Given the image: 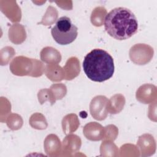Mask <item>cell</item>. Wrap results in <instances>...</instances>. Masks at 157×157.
<instances>
[{
	"label": "cell",
	"mask_w": 157,
	"mask_h": 157,
	"mask_svg": "<svg viewBox=\"0 0 157 157\" xmlns=\"http://www.w3.org/2000/svg\"><path fill=\"white\" fill-rule=\"evenodd\" d=\"M156 90V87L154 85L146 84L143 86H141L138 91H137L136 98L140 102L146 104V97L147 95V101L148 103L152 101L153 99L156 98V93H148L153 90Z\"/></svg>",
	"instance_id": "cell-7"
},
{
	"label": "cell",
	"mask_w": 157,
	"mask_h": 157,
	"mask_svg": "<svg viewBox=\"0 0 157 157\" xmlns=\"http://www.w3.org/2000/svg\"><path fill=\"white\" fill-rule=\"evenodd\" d=\"M40 113L33 114L30 118L29 123L34 128L36 129H40V126L41 129H45L47 127V123L45 119V117L41 114L40 118H39Z\"/></svg>",
	"instance_id": "cell-9"
},
{
	"label": "cell",
	"mask_w": 157,
	"mask_h": 157,
	"mask_svg": "<svg viewBox=\"0 0 157 157\" xmlns=\"http://www.w3.org/2000/svg\"><path fill=\"white\" fill-rule=\"evenodd\" d=\"M125 102V99L121 94H116L111 98L108 104L109 110L110 113H117L123 109Z\"/></svg>",
	"instance_id": "cell-8"
},
{
	"label": "cell",
	"mask_w": 157,
	"mask_h": 157,
	"mask_svg": "<svg viewBox=\"0 0 157 157\" xmlns=\"http://www.w3.org/2000/svg\"><path fill=\"white\" fill-rule=\"evenodd\" d=\"M106 101V98L102 96H96L92 100L90 104V112L95 119L102 120L105 118V104Z\"/></svg>",
	"instance_id": "cell-5"
},
{
	"label": "cell",
	"mask_w": 157,
	"mask_h": 157,
	"mask_svg": "<svg viewBox=\"0 0 157 157\" xmlns=\"http://www.w3.org/2000/svg\"><path fill=\"white\" fill-rule=\"evenodd\" d=\"M77 27L71 21L70 18L63 16L59 18L51 29L55 41L59 45H68L73 42L77 37Z\"/></svg>",
	"instance_id": "cell-3"
},
{
	"label": "cell",
	"mask_w": 157,
	"mask_h": 157,
	"mask_svg": "<svg viewBox=\"0 0 157 157\" xmlns=\"http://www.w3.org/2000/svg\"><path fill=\"white\" fill-rule=\"evenodd\" d=\"M104 28L115 39L122 40L130 38L138 30L137 20L134 13L126 7H116L105 16Z\"/></svg>",
	"instance_id": "cell-1"
},
{
	"label": "cell",
	"mask_w": 157,
	"mask_h": 157,
	"mask_svg": "<svg viewBox=\"0 0 157 157\" xmlns=\"http://www.w3.org/2000/svg\"><path fill=\"white\" fill-rule=\"evenodd\" d=\"M129 55L131 60L137 64H145L153 57V50L149 45L139 44L131 47Z\"/></svg>",
	"instance_id": "cell-4"
},
{
	"label": "cell",
	"mask_w": 157,
	"mask_h": 157,
	"mask_svg": "<svg viewBox=\"0 0 157 157\" xmlns=\"http://www.w3.org/2000/svg\"><path fill=\"white\" fill-rule=\"evenodd\" d=\"M102 127L101 124L96 122H91L85 125L83 129V132L87 139L92 140L101 139V132Z\"/></svg>",
	"instance_id": "cell-6"
},
{
	"label": "cell",
	"mask_w": 157,
	"mask_h": 157,
	"mask_svg": "<svg viewBox=\"0 0 157 157\" xmlns=\"http://www.w3.org/2000/svg\"><path fill=\"white\" fill-rule=\"evenodd\" d=\"M83 71L91 80L103 82L110 78L114 73L115 66L112 56L105 50L95 48L84 58Z\"/></svg>",
	"instance_id": "cell-2"
}]
</instances>
